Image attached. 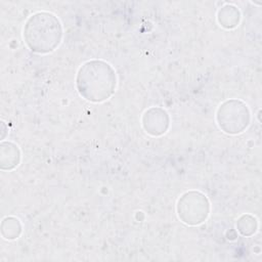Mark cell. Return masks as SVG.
Wrapping results in <instances>:
<instances>
[{
  "label": "cell",
  "instance_id": "obj_1",
  "mask_svg": "<svg viewBox=\"0 0 262 262\" xmlns=\"http://www.w3.org/2000/svg\"><path fill=\"white\" fill-rule=\"evenodd\" d=\"M77 87L80 94L88 100L95 102L105 100L115 91L116 73L104 61H87L78 72Z\"/></svg>",
  "mask_w": 262,
  "mask_h": 262
},
{
  "label": "cell",
  "instance_id": "obj_2",
  "mask_svg": "<svg viewBox=\"0 0 262 262\" xmlns=\"http://www.w3.org/2000/svg\"><path fill=\"white\" fill-rule=\"evenodd\" d=\"M62 29L58 18L48 12L32 15L24 28V39L29 48L37 53L53 51L60 43Z\"/></svg>",
  "mask_w": 262,
  "mask_h": 262
}]
</instances>
